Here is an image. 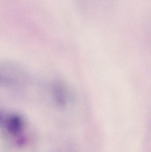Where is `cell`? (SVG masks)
<instances>
[{
	"mask_svg": "<svg viewBox=\"0 0 151 152\" xmlns=\"http://www.w3.org/2000/svg\"><path fill=\"white\" fill-rule=\"evenodd\" d=\"M1 128L8 135L17 137V143L22 145L25 142L21 136L25 129L26 123L25 118L19 113L14 112L4 111L0 117Z\"/></svg>",
	"mask_w": 151,
	"mask_h": 152,
	"instance_id": "cell-1",
	"label": "cell"
}]
</instances>
